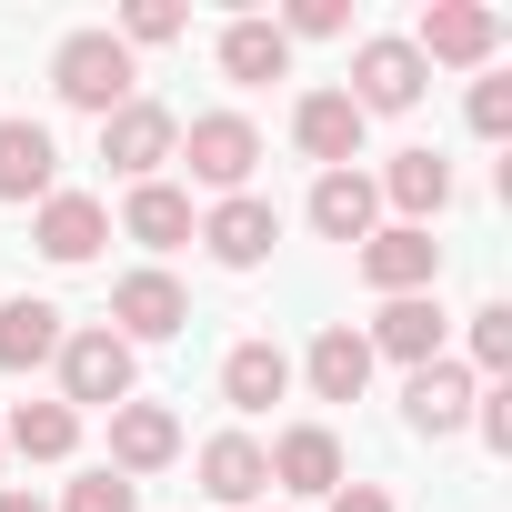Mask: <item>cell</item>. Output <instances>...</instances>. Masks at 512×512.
I'll return each instance as SVG.
<instances>
[{
    "instance_id": "8fae6325",
    "label": "cell",
    "mask_w": 512,
    "mask_h": 512,
    "mask_svg": "<svg viewBox=\"0 0 512 512\" xmlns=\"http://www.w3.org/2000/svg\"><path fill=\"white\" fill-rule=\"evenodd\" d=\"M312 231H322V241H352V251H362V241L382 231V191H372L362 171H322V181H312Z\"/></svg>"
},
{
    "instance_id": "f546056e",
    "label": "cell",
    "mask_w": 512,
    "mask_h": 512,
    "mask_svg": "<svg viewBox=\"0 0 512 512\" xmlns=\"http://www.w3.org/2000/svg\"><path fill=\"white\" fill-rule=\"evenodd\" d=\"M472 131H482V141L512 131V81H472Z\"/></svg>"
},
{
    "instance_id": "5b68a950",
    "label": "cell",
    "mask_w": 512,
    "mask_h": 512,
    "mask_svg": "<svg viewBox=\"0 0 512 512\" xmlns=\"http://www.w3.org/2000/svg\"><path fill=\"white\" fill-rule=\"evenodd\" d=\"M352 262H362V282H372L382 302H412V292H432V282H442V241H432V231H412V221H392V231H372V241L352 251Z\"/></svg>"
},
{
    "instance_id": "7402d4cb",
    "label": "cell",
    "mask_w": 512,
    "mask_h": 512,
    "mask_svg": "<svg viewBox=\"0 0 512 512\" xmlns=\"http://www.w3.org/2000/svg\"><path fill=\"white\" fill-rule=\"evenodd\" d=\"M302 372H312V392H322V402H362V382H372V342H362L352 322H332V332L312 342V362H302Z\"/></svg>"
},
{
    "instance_id": "30bf717a",
    "label": "cell",
    "mask_w": 512,
    "mask_h": 512,
    "mask_svg": "<svg viewBox=\"0 0 512 512\" xmlns=\"http://www.w3.org/2000/svg\"><path fill=\"white\" fill-rule=\"evenodd\" d=\"M262 462H272V482L302 492V502H312V492H342V442H332V422H292Z\"/></svg>"
},
{
    "instance_id": "6da1fadb",
    "label": "cell",
    "mask_w": 512,
    "mask_h": 512,
    "mask_svg": "<svg viewBox=\"0 0 512 512\" xmlns=\"http://www.w3.org/2000/svg\"><path fill=\"white\" fill-rule=\"evenodd\" d=\"M51 91H61L71 111H101V121H111V111L131 101V51H121L111 31H71L61 61H51Z\"/></svg>"
},
{
    "instance_id": "44dd1931",
    "label": "cell",
    "mask_w": 512,
    "mask_h": 512,
    "mask_svg": "<svg viewBox=\"0 0 512 512\" xmlns=\"http://www.w3.org/2000/svg\"><path fill=\"white\" fill-rule=\"evenodd\" d=\"M121 231H131L141 251H181V241H191V191H171V181H141V191L121 201Z\"/></svg>"
},
{
    "instance_id": "e0dca14e",
    "label": "cell",
    "mask_w": 512,
    "mask_h": 512,
    "mask_svg": "<svg viewBox=\"0 0 512 512\" xmlns=\"http://www.w3.org/2000/svg\"><path fill=\"white\" fill-rule=\"evenodd\" d=\"M292 392V352L282 342H231V362H221V402L231 412H272Z\"/></svg>"
},
{
    "instance_id": "603a6c76",
    "label": "cell",
    "mask_w": 512,
    "mask_h": 512,
    "mask_svg": "<svg viewBox=\"0 0 512 512\" xmlns=\"http://www.w3.org/2000/svg\"><path fill=\"white\" fill-rule=\"evenodd\" d=\"M221 71H231L241 91L282 81V71H292V41H282V21H231V31H221Z\"/></svg>"
},
{
    "instance_id": "7c38bea8",
    "label": "cell",
    "mask_w": 512,
    "mask_h": 512,
    "mask_svg": "<svg viewBox=\"0 0 512 512\" xmlns=\"http://www.w3.org/2000/svg\"><path fill=\"white\" fill-rule=\"evenodd\" d=\"M111 322H121V342H171V332L191 322V302H181L171 272H131V282L111 292Z\"/></svg>"
},
{
    "instance_id": "1f68e13d",
    "label": "cell",
    "mask_w": 512,
    "mask_h": 512,
    "mask_svg": "<svg viewBox=\"0 0 512 512\" xmlns=\"http://www.w3.org/2000/svg\"><path fill=\"white\" fill-rule=\"evenodd\" d=\"M332 512H392V492H382V482H342V492H332Z\"/></svg>"
},
{
    "instance_id": "83f0119b",
    "label": "cell",
    "mask_w": 512,
    "mask_h": 512,
    "mask_svg": "<svg viewBox=\"0 0 512 512\" xmlns=\"http://www.w3.org/2000/svg\"><path fill=\"white\" fill-rule=\"evenodd\" d=\"M61 512H141V482H121V472H81Z\"/></svg>"
},
{
    "instance_id": "4316f807",
    "label": "cell",
    "mask_w": 512,
    "mask_h": 512,
    "mask_svg": "<svg viewBox=\"0 0 512 512\" xmlns=\"http://www.w3.org/2000/svg\"><path fill=\"white\" fill-rule=\"evenodd\" d=\"M472 362L482 372H512V302H482L472 312Z\"/></svg>"
},
{
    "instance_id": "5bb4252c",
    "label": "cell",
    "mask_w": 512,
    "mask_h": 512,
    "mask_svg": "<svg viewBox=\"0 0 512 512\" xmlns=\"http://www.w3.org/2000/svg\"><path fill=\"white\" fill-rule=\"evenodd\" d=\"M171 452H181V422H171L161 402H121V412H111V472H121V482L161 472Z\"/></svg>"
},
{
    "instance_id": "277c9868",
    "label": "cell",
    "mask_w": 512,
    "mask_h": 512,
    "mask_svg": "<svg viewBox=\"0 0 512 512\" xmlns=\"http://www.w3.org/2000/svg\"><path fill=\"white\" fill-rule=\"evenodd\" d=\"M171 151H181V121H171L161 101H121V111L101 121V161H111L131 191H141V181H161V161H171Z\"/></svg>"
},
{
    "instance_id": "9a60e30c",
    "label": "cell",
    "mask_w": 512,
    "mask_h": 512,
    "mask_svg": "<svg viewBox=\"0 0 512 512\" xmlns=\"http://www.w3.org/2000/svg\"><path fill=\"white\" fill-rule=\"evenodd\" d=\"M61 181V141L41 121H0V201H51Z\"/></svg>"
},
{
    "instance_id": "8992f818",
    "label": "cell",
    "mask_w": 512,
    "mask_h": 512,
    "mask_svg": "<svg viewBox=\"0 0 512 512\" xmlns=\"http://www.w3.org/2000/svg\"><path fill=\"white\" fill-rule=\"evenodd\" d=\"M492 41H502V21L482 11V0H432V11H422V31H412L422 71H432V61H452V71H482V61H492Z\"/></svg>"
},
{
    "instance_id": "ffe728a7",
    "label": "cell",
    "mask_w": 512,
    "mask_h": 512,
    "mask_svg": "<svg viewBox=\"0 0 512 512\" xmlns=\"http://www.w3.org/2000/svg\"><path fill=\"white\" fill-rule=\"evenodd\" d=\"M372 191H382V201H392V211L422 231V221L452 201V161H442V151H392V171H382Z\"/></svg>"
},
{
    "instance_id": "ac0fdd59",
    "label": "cell",
    "mask_w": 512,
    "mask_h": 512,
    "mask_svg": "<svg viewBox=\"0 0 512 512\" xmlns=\"http://www.w3.org/2000/svg\"><path fill=\"white\" fill-rule=\"evenodd\" d=\"M201 492L251 512V502L272 492V462H262V442H251V432H221V442H201Z\"/></svg>"
},
{
    "instance_id": "2e32d148",
    "label": "cell",
    "mask_w": 512,
    "mask_h": 512,
    "mask_svg": "<svg viewBox=\"0 0 512 512\" xmlns=\"http://www.w3.org/2000/svg\"><path fill=\"white\" fill-rule=\"evenodd\" d=\"M362 342H372V362L392 352V362H412V372H422V362H442V302H432V292H412V302H382V322H372Z\"/></svg>"
},
{
    "instance_id": "4fadbf2b",
    "label": "cell",
    "mask_w": 512,
    "mask_h": 512,
    "mask_svg": "<svg viewBox=\"0 0 512 512\" xmlns=\"http://www.w3.org/2000/svg\"><path fill=\"white\" fill-rule=\"evenodd\" d=\"M402 422L432 432V442L462 432V422H472V372H462V362H422V372L402 382Z\"/></svg>"
},
{
    "instance_id": "9c48e42d",
    "label": "cell",
    "mask_w": 512,
    "mask_h": 512,
    "mask_svg": "<svg viewBox=\"0 0 512 512\" xmlns=\"http://www.w3.org/2000/svg\"><path fill=\"white\" fill-rule=\"evenodd\" d=\"M362 111H352V91H302V111H292V141L322 161V171H352L362 161Z\"/></svg>"
},
{
    "instance_id": "d6a6232c",
    "label": "cell",
    "mask_w": 512,
    "mask_h": 512,
    "mask_svg": "<svg viewBox=\"0 0 512 512\" xmlns=\"http://www.w3.org/2000/svg\"><path fill=\"white\" fill-rule=\"evenodd\" d=\"M0 512H51L41 492H11V482H0Z\"/></svg>"
},
{
    "instance_id": "52a82bcc",
    "label": "cell",
    "mask_w": 512,
    "mask_h": 512,
    "mask_svg": "<svg viewBox=\"0 0 512 512\" xmlns=\"http://www.w3.org/2000/svg\"><path fill=\"white\" fill-rule=\"evenodd\" d=\"M201 241H211V262H221V272H251V262H272V241H282V211H272L262 191H231V201H211Z\"/></svg>"
},
{
    "instance_id": "4dcf8cb0",
    "label": "cell",
    "mask_w": 512,
    "mask_h": 512,
    "mask_svg": "<svg viewBox=\"0 0 512 512\" xmlns=\"http://www.w3.org/2000/svg\"><path fill=\"white\" fill-rule=\"evenodd\" d=\"M472 402H482V442L512 452V392H472Z\"/></svg>"
},
{
    "instance_id": "d4e9b609",
    "label": "cell",
    "mask_w": 512,
    "mask_h": 512,
    "mask_svg": "<svg viewBox=\"0 0 512 512\" xmlns=\"http://www.w3.org/2000/svg\"><path fill=\"white\" fill-rule=\"evenodd\" d=\"M0 442H11L21 462H71V442H81V412H71V402H21Z\"/></svg>"
},
{
    "instance_id": "484cf974",
    "label": "cell",
    "mask_w": 512,
    "mask_h": 512,
    "mask_svg": "<svg viewBox=\"0 0 512 512\" xmlns=\"http://www.w3.org/2000/svg\"><path fill=\"white\" fill-rule=\"evenodd\" d=\"M181 21H191L181 0H131V11H121V31H111V41H121V51H131V41H181Z\"/></svg>"
},
{
    "instance_id": "7a4b0ae2",
    "label": "cell",
    "mask_w": 512,
    "mask_h": 512,
    "mask_svg": "<svg viewBox=\"0 0 512 512\" xmlns=\"http://www.w3.org/2000/svg\"><path fill=\"white\" fill-rule=\"evenodd\" d=\"M61 392H71V412H121L131 402V342L101 322V332H61Z\"/></svg>"
},
{
    "instance_id": "3957f363",
    "label": "cell",
    "mask_w": 512,
    "mask_h": 512,
    "mask_svg": "<svg viewBox=\"0 0 512 512\" xmlns=\"http://www.w3.org/2000/svg\"><path fill=\"white\" fill-rule=\"evenodd\" d=\"M181 161H191V181L201 191H251V161H262V131H251L241 111H201L191 131H181Z\"/></svg>"
},
{
    "instance_id": "d6986e66",
    "label": "cell",
    "mask_w": 512,
    "mask_h": 512,
    "mask_svg": "<svg viewBox=\"0 0 512 512\" xmlns=\"http://www.w3.org/2000/svg\"><path fill=\"white\" fill-rule=\"evenodd\" d=\"M41 251H51V262H91V251L111 241V211L91 201V191H51L41 201V231H31Z\"/></svg>"
},
{
    "instance_id": "cb8c5ba5",
    "label": "cell",
    "mask_w": 512,
    "mask_h": 512,
    "mask_svg": "<svg viewBox=\"0 0 512 512\" xmlns=\"http://www.w3.org/2000/svg\"><path fill=\"white\" fill-rule=\"evenodd\" d=\"M51 352H61V312L51 302H31V292L0 302V372H41Z\"/></svg>"
},
{
    "instance_id": "ba28073f",
    "label": "cell",
    "mask_w": 512,
    "mask_h": 512,
    "mask_svg": "<svg viewBox=\"0 0 512 512\" xmlns=\"http://www.w3.org/2000/svg\"><path fill=\"white\" fill-rule=\"evenodd\" d=\"M422 81H432V71H422L412 41H362V51H352V111H362V121H372V111H412Z\"/></svg>"
},
{
    "instance_id": "f1b7e54d",
    "label": "cell",
    "mask_w": 512,
    "mask_h": 512,
    "mask_svg": "<svg viewBox=\"0 0 512 512\" xmlns=\"http://www.w3.org/2000/svg\"><path fill=\"white\" fill-rule=\"evenodd\" d=\"M332 41V31H352V11H342V0H292V21H282V41Z\"/></svg>"
}]
</instances>
